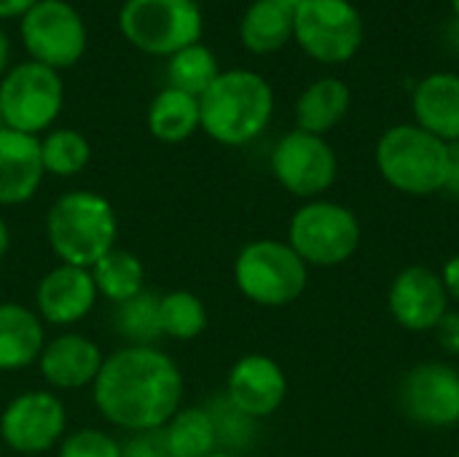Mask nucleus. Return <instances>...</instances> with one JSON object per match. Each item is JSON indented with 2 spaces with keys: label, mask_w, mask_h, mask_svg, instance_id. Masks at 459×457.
<instances>
[{
  "label": "nucleus",
  "mask_w": 459,
  "mask_h": 457,
  "mask_svg": "<svg viewBox=\"0 0 459 457\" xmlns=\"http://www.w3.org/2000/svg\"><path fill=\"white\" fill-rule=\"evenodd\" d=\"M183 374L159 347H121L102 361L94 380V407L124 431L145 434L164 428L180 409Z\"/></svg>",
  "instance_id": "obj_1"
},
{
  "label": "nucleus",
  "mask_w": 459,
  "mask_h": 457,
  "mask_svg": "<svg viewBox=\"0 0 459 457\" xmlns=\"http://www.w3.org/2000/svg\"><path fill=\"white\" fill-rule=\"evenodd\" d=\"M274 92L255 70H221L199 97V127L221 145H247L269 127Z\"/></svg>",
  "instance_id": "obj_2"
},
{
  "label": "nucleus",
  "mask_w": 459,
  "mask_h": 457,
  "mask_svg": "<svg viewBox=\"0 0 459 457\" xmlns=\"http://www.w3.org/2000/svg\"><path fill=\"white\" fill-rule=\"evenodd\" d=\"M46 237L62 264L91 269L116 248L118 218L102 194L86 189L67 191L48 207Z\"/></svg>",
  "instance_id": "obj_3"
},
{
  "label": "nucleus",
  "mask_w": 459,
  "mask_h": 457,
  "mask_svg": "<svg viewBox=\"0 0 459 457\" xmlns=\"http://www.w3.org/2000/svg\"><path fill=\"white\" fill-rule=\"evenodd\" d=\"M374 162L387 186L409 197H430L446 189L452 145L422 127L395 124L377 140Z\"/></svg>",
  "instance_id": "obj_4"
},
{
  "label": "nucleus",
  "mask_w": 459,
  "mask_h": 457,
  "mask_svg": "<svg viewBox=\"0 0 459 457\" xmlns=\"http://www.w3.org/2000/svg\"><path fill=\"white\" fill-rule=\"evenodd\" d=\"M234 283L239 294L258 307H288L309 283V267L282 240H253L234 261Z\"/></svg>",
  "instance_id": "obj_5"
},
{
  "label": "nucleus",
  "mask_w": 459,
  "mask_h": 457,
  "mask_svg": "<svg viewBox=\"0 0 459 457\" xmlns=\"http://www.w3.org/2000/svg\"><path fill=\"white\" fill-rule=\"evenodd\" d=\"M363 240L358 215L331 199L304 202L288 224V245L301 256L307 267H342L347 264Z\"/></svg>",
  "instance_id": "obj_6"
},
{
  "label": "nucleus",
  "mask_w": 459,
  "mask_h": 457,
  "mask_svg": "<svg viewBox=\"0 0 459 457\" xmlns=\"http://www.w3.org/2000/svg\"><path fill=\"white\" fill-rule=\"evenodd\" d=\"M118 30L134 48L172 57L180 48L199 43L204 19L194 0H124Z\"/></svg>",
  "instance_id": "obj_7"
},
{
  "label": "nucleus",
  "mask_w": 459,
  "mask_h": 457,
  "mask_svg": "<svg viewBox=\"0 0 459 457\" xmlns=\"http://www.w3.org/2000/svg\"><path fill=\"white\" fill-rule=\"evenodd\" d=\"M363 16L352 0H304L293 13V40L323 65H344L363 46Z\"/></svg>",
  "instance_id": "obj_8"
},
{
  "label": "nucleus",
  "mask_w": 459,
  "mask_h": 457,
  "mask_svg": "<svg viewBox=\"0 0 459 457\" xmlns=\"http://www.w3.org/2000/svg\"><path fill=\"white\" fill-rule=\"evenodd\" d=\"M65 105V83L40 62H22L0 81V113L8 129L35 135L48 129Z\"/></svg>",
  "instance_id": "obj_9"
},
{
  "label": "nucleus",
  "mask_w": 459,
  "mask_h": 457,
  "mask_svg": "<svg viewBox=\"0 0 459 457\" xmlns=\"http://www.w3.org/2000/svg\"><path fill=\"white\" fill-rule=\"evenodd\" d=\"M22 43L32 62L59 73L83 57L86 24L70 3L38 0L22 13Z\"/></svg>",
  "instance_id": "obj_10"
},
{
  "label": "nucleus",
  "mask_w": 459,
  "mask_h": 457,
  "mask_svg": "<svg viewBox=\"0 0 459 457\" xmlns=\"http://www.w3.org/2000/svg\"><path fill=\"white\" fill-rule=\"evenodd\" d=\"M269 164L277 183L288 194L304 199L325 194L339 175V159L333 145L323 135H312L304 129L282 135L272 151Z\"/></svg>",
  "instance_id": "obj_11"
},
{
  "label": "nucleus",
  "mask_w": 459,
  "mask_h": 457,
  "mask_svg": "<svg viewBox=\"0 0 459 457\" xmlns=\"http://www.w3.org/2000/svg\"><path fill=\"white\" fill-rule=\"evenodd\" d=\"M401 412L425 428H449L459 423V372L452 364L428 361L411 366L398 388Z\"/></svg>",
  "instance_id": "obj_12"
},
{
  "label": "nucleus",
  "mask_w": 459,
  "mask_h": 457,
  "mask_svg": "<svg viewBox=\"0 0 459 457\" xmlns=\"http://www.w3.org/2000/svg\"><path fill=\"white\" fill-rule=\"evenodd\" d=\"M65 404L48 391H27L0 415V436L19 455H40L65 439Z\"/></svg>",
  "instance_id": "obj_13"
},
{
  "label": "nucleus",
  "mask_w": 459,
  "mask_h": 457,
  "mask_svg": "<svg viewBox=\"0 0 459 457\" xmlns=\"http://www.w3.org/2000/svg\"><path fill=\"white\" fill-rule=\"evenodd\" d=\"M387 307L401 329L422 334L436 331L441 318L452 310V302L441 283V275L430 267L414 264L393 277L387 291Z\"/></svg>",
  "instance_id": "obj_14"
},
{
  "label": "nucleus",
  "mask_w": 459,
  "mask_h": 457,
  "mask_svg": "<svg viewBox=\"0 0 459 457\" xmlns=\"http://www.w3.org/2000/svg\"><path fill=\"white\" fill-rule=\"evenodd\" d=\"M288 396L282 366L261 353L242 356L226 377V399L250 420L272 417Z\"/></svg>",
  "instance_id": "obj_15"
},
{
  "label": "nucleus",
  "mask_w": 459,
  "mask_h": 457,
  "mask_svg": "<svg viewBox=\"0 0 459 457\" xmlns=\"http://www.w3.org/2000/svg\"><path fill=\"white\" fill-rule=\"evenodd\" d=\"M97 296L100 294L89 269L59 264L40 277L35 288V312L51 326H70L91 312Z\"/></svg>",
  "instance_id": "obj_16"
},
{
  "label": "nucleus",
  "mask_w": 459,
  "mask_h": 457,
  "mask_svg": "<svg viewBox=\"0 0 459 457\" xmlns=\"http://www.w3.org/2000/svg\"><path fill=\"white\" fill-rule=\"evenodd\" d=\"M102 350L94 339L83 334H59L56 339L46 342L38 369L40 377L56 391H78L94 385L102 369Z\"/></svg>",
  "instance_id": "obj_17"
},
{
  "label": "nucleus",
  "mask_w": 459,
  "mask_h": 457,
  "mask_svg": "<svg viewBox=\"0 0 459 457\" xmlns=\"http://www.w3.org/2000/svg\"><path fill=\"white\" fill-rule=\"evenodd\" d=\"M40 140L16 129L0 132V207L30 202L43 183Z\"/></svg>",
  "instance_id": "obj_18"
},
{
  "label": "nucleus",
  "mask_w": 459,
  "mask_h": 457,
  "mask_svg": "<svg viewBox=\"0 0 459 457\" xmlns=\"http://www.w3.org/2000/svg\"><path fill=\"white\" fill-rule=\"evenodd\" d=\"M414 124L438 140L459 143V75L449 70H436L425 75L411 94Z\"/></svg>",
  "instance_id": "obj_19"
},
{
  "label": "nucleus",
  "mask_w": 459,
  "mask_h": 457,
  "mask_svg": "<svg viewBox=\"0 0 459 457\" xmlns=\"http://www.w3.org/2000/svg\"><path fill=\"white\" fill-rule=\"evenodd\" d=\"M46 347L43 321L35 310L16 302L0 304V372H16L38 364Z\"/></svg>",
  "instance_id": "obj_20"
},
{
  "label": "nucleus",
  "mask_w": 459,
  "mask_h": 457,
  "mask_svg": "<svg viewBox=\"0 0 459 457\" xmlns=\"http://www.w3.org/2000/svg\"><path fill=\"white\" fill-rule=\"evenodd\" d=\"M352 108V89L333 75L312 81L296 100V129L312 135H328L336 129Z\"/></svg>",
  "instance_id": "obj_21"
},
{
  "label": "nucleus",
  "mask_w": 459,
  "mask_h": 457,
  "mask_svg": "<svg viewBox=\"0 0 459 457\" xmlns=\"http://www.w3.org/2000/svg\"><path fill=\"white\" fill-rule=\"evenodd\" d=\"M239 40L253 54H274L293 40V13L269 0H253L239 19Z\"/></svg>",
  "instance_id": "obj_22"
},
{
  "label": "nucleus",
  "mask_w": 459,
  "mask_h": 457,
  "mask_svg": "<svg viewBox=\"0 0 459 457\" xmlns=\"http://www.w3.org/2000/svg\"><path fill=\"white\" fill-rule=\"evenodd\" d=\"M148 129L161 143H183L199 129V100L180 89H161L148 108Z\"/></svg>",
  "instance_id": "obj_23"
},
{
  "label": "nucleus",
  "mask_w": 459,
  "mask_h": 457,
  "mask_svg": "<svg viewBox=\"0 0 459 457\" xmlns=\"http://www.w3.org/2000/svg\"><path fill=\"white\" fill-rule=\"evenodd\" d=\"M89 272L94 277L97 294L110 299L113 304H121L145 291L143 288L145 286L143 261L134 253L121 250V248H113L110 253H105Z\"/></svg>",
  "instance_id": "obj_24"
},
{
  "label": "nucleus",
  "mask_w": 459,
  "mask_h": 457,
  "mask_svg": "<svg viewBox=\"0 0 459 457\" xmlns=\"http://www.w3.org/2000/svg\"><path fill=\"white\" fill-rule=\"evenodd\" d=\"M178 457H207L218 453V434L204 407H186L161 428Z\"/></svg>",
  "instance_id": "obj_25"
},
{
  "label": "nucleus",
  "mask_w": 459,
  "mask_h": 457,
  "mask_svg": "<svg viewBox=\"0 0 459 457\" xmlns=\"http://www.w3.org/2000/svg\"><path fill=\"white\" fill-rule=\"evenodd\" d=\"M218 75H221L218 59L204 43H191V46L180 48L178 54L169 57V65H167L169 86L180 89L196 100L212 86V81Z\"/></svg>",
  "instance_id": "obj_26"
},
{
  "label": "nucleus",
  "mask_w": 459,
  "mask_h": 457,
  "mask_svg": "<svg viewBox=\"0 0 459 457\" xmlns=\"http://www.w3.org/2000/svg\"><path fill=\"white\" fill-rule=\"evenodd\" d=\"M159 299L156 294H137L121 304H116V331L137 347H153L161 334V315H159Z\"/></svg>",
  "instance_id": "obj_27"
},
{
  "label": "nucleus",
  "mask_w": 459,
  "mask_h": 457,
  "mask_svg": "<svg viewBox=\"0 0 459 457\" xmlns=\"http://www.w3.org/2000/svg\"><path fill=\"white\" fill-rule=\"evenodd\" d=\"M161 334L178 342L196 339L207 329V307L191 291H172L159 299Z\"/></svg>",
  "instance_id": "obj_28"
},
{
  "label": "nucleus",
  "mask_w": 459,
  "mask_h": 457,
  "mask_svg": "<svg viewBox=\"0 0 459 457\" xmlns=\"http://www.w3.org/2000/svg\"><path fill=\"white\" fill-rule=\"evenodd\" d=\"M43 170L56 178H73L86 170L91 159V145L78 129H54L40 140Z\"/></svg>",
  "instance_id": "obj_29"
},
{
  "label": "nucleus",
  "mask_w": 459,
  "mask_h": 457,
  "mask_svg": "<svg viewBox=\"0 0 459 457\" xmlns=\"http://www.w3.org/2000/svg\"><path fill=\"white\" fill-rule=\"evenodd\" d=\"M207 412H210V417H212V423H215L218 444L231 447L229 453L242 450V447L250 442V434H253V423H255V420H250L247 415H242L226 396H223L218 404H212Z\"/></svg>",
  "instance_id": "obj_30"
},
{
  "label": "nucleus",
  "mask_w": 459,
  "mask_h": 457,
  "mask_svg": "<svg viewBox=\"0 0 459 457\" xmlns=\"http://www.w3.org/2000/svg\"><path fill=\"white\" fill-rule=\"evenodd\" d=\"M59 457H121V444L100 428H78L62 439Z\"/></svg>",
  "instance_id": "obj_31"
},
{
  "label": "nucleus",
  "mask_w": 459,
  "mask_h": 457,
  "mask_svg": "<svg viewBox=\"0 0 459 457\" xmlns=\"http://www.w3.org/2000/svg\"><path fill=\"white\" fill-rule=\"evenodd\" d=\"M121 457H178L169 447L164 431H145L134 434L126 444H121Z\"/></svg>",
  "instance_id": "obj_32"
},
{
  "label": "nucleus",
  "mask_w": 459,
  "mask_h": 457,
  "mask_svg": "<svg viewBox=\"0 0 459 457\" xmlns=\"http://www.w3.org/2000/svg\"><path fill=\"white\" fill-rule=\"evenodd\" d=\"M436 337L449 356H459V310H449L436 326Z\"/></svg>",
  "instance_id": "obj_33"
},
{
  "label": "nucleus",
  "mask_w": 459,
  "mask_h": 457,
  "mask_svg": "<svg viewBox=\"0 0 459 457\" xmlns=\"http://www.w3.org/2000/svg\"><path fill=\"white\" fill-rule=\"evenodd\" d=\"M438 275H441V283H444V288H446V294H449V302L459 304V253H455V256L444 264V269H441Z\"/></svg>",
  "instance_id": "obj_34"
},
{
  "label": "nucleus",
  "mask_w": 459,
  "mask_h": 457,
  "mask_svg": "<svg viewBox=\"0 0 459 457\" xmlns=\"http://www.w3.org/2000/svg\"><path fill=\"white\" fill-rule=\"evenodd\" d=\"M446 194L459 199V143L452 145V162H449V180H446Z\"/></svg>",
  "instance_id": "obj_35"
},
{
  "label": "nucleus",
  "mask_w": 459,
  "mask_h": 457,
  "mask_svg": "<svg viewBox=\"0 0 459 457\" xmlns=\"http://www.w3.org/2000/svg\"><path fill=\"white\" fill-rule=\"evenodd\" d=\"M32 3H38V0H0V19L22 16Z\"/></svg>",
  "instance_id": "obj_36"
},
{
  "label": "nucleus",
  "mask_w": 459,
  "mask_h": 457,
  "mask_svg": "<svg viewBox=\"0 0 459 457\" xmlns=\"http://www.w3.org/2000/svg\"><path fill=\"white\" fill-rule=\"evenodd\" d=\"M8 57H11V43H8V35L0 27V75H3V70L8 65Z\"/></svg>",
  "instance_id": "obj_37"
},
{
  "label": "nucleus",
  "mask_w": 459,
  "mask_h": 457,
  "mask_svg": "<svg viewBox=\"0 0 459 457\" xmlns=\"http://www.w3.org/2000/svg\"><path fill=\"white\" fill-rule=\"evenodd\" d=\"M8 242H11V234H8V226H5V221L0 218V261H3V256L8 253Z\"/></svg>",
  "instance_id": "obj_38"
},
{
  "label": "nucleus",
  "mask_w": 459,
  "mask_h": 457,
  "mask_svg": "<svg viewBox=\"0 0 459 457\" xmlns=\"http://www.w3.org/2000/svg\"><path fill=\"white\" fill-rule=\"evenodd\" d=\"M269 3H274V5H280V8H285V11L296 13V8H299L304 0H269Z\"/></svg>",
  "instance_id": "obj_39"
},
{
  "label": "nucleus",
  "mask_w": 459,
  "mask_h": 457,
  "mask_svg": "<svg viewBox=\"0 0 459 457\" xmlns=\"http://www.w3.org/2000/svg\"><path fill=\"white\" fill-rule=\"evenodd\" d=\"M449 5H452V13H455V19L459 22V0H449Z\"/></svg>",
  "instance_id": "obj_40"
},
{
  "label": "nucleus",
  "mask_w": 459,
  "mask_h": 457,
  "mask_svg": "<svg viewBox=\"0 0 459 457\" xmlns=\"http://www.w3.org/2000/svg\"><path fill=\"white\" fill-rule=\"evenodd\" d=\"M207 457H245V455H239V453H212V455H207Z\"/></svg>",
  "instance_id": "obj_41"
},
{
  "label": "nucleus",
  "mask_w": 459,
  "mask_h": 457,
  "mask_svg": "<svg viewBox=\"0 0 459 457\" xmlns=\"http://www.w3.org/2000/svg\"><path fill=\"white\" fill-rule=\"evenodd\" d=\"M5 129V121H3V113H0V132Z\"/></svg>",
  "instance_id": "obj_42"
},
{
  "label": "nucleus",
  "mask_w": 459,
  "mask_h": 457,
  "mask_svg": "<svg viewBox=\"0 0 459 457\" xmlns=\"http://www.w3.org/2000/svg\"><path fill=\"white\" fill-rule=\"evenodd\" d=\"M194 3H199V0H194Z\"/></svg>",
  "instance_id": "obj_43"
},
{
  "label": "nucleus",
  "mask_w": 459,
  "mask_h": 457,
  "mask_svg": "<svg viewBox=\"0 0 459 457\" xmlns=\"http://www.w3.org/2000/svg\"><path fill=\"white\" fill-rule=\"evenodd\" d=\"M457 457H459V453H457Z\"/></svg>",
  "instance_id": "obj_44"
}]
</instances>
